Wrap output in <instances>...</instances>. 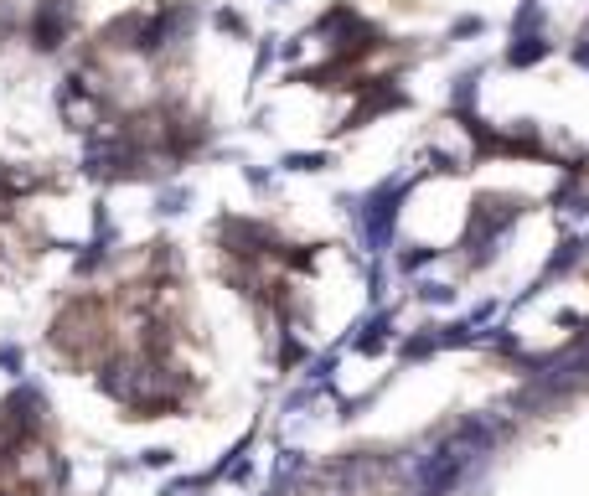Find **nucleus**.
Returning <instances> with one entry per match:
<instances>
[{"label": "nucleus", "mask_w": 589, "mask_h": 496, "mask_svg": "<svg viewBox=\"0 0 589 496\" xmlns=\"http://www.w3.org/2000/svg\"><path fill=\"white\" fill-rule=\"evenodd\" d=\"M16 26H21V16H16V0H0V47H6V42L16 37Z\"/></svg>", "instance_id": "1"}, {"label": "nucleus", "mask_w": 589, "mask_h": 496, "mask_svg": "<svg viewBox=\"0 0 589 496\" xmlns=\"http://www.w3.org/2000/svg\"><path fill=\"white\" fill-rule=\"evenodd\" d=\"M0 367H6V372H21V352L6 347V341H0Z\"/></svg>", "instance_id": "2"}]
</instances>
